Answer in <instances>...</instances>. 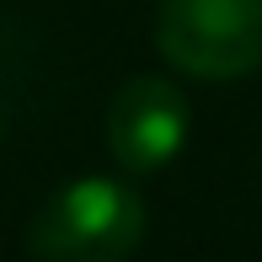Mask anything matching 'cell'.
I'll list each match as a JSON object with an SVG mask.
<instances>
[{
	"instance_id": "1",
	"label": "cell",
	"mask_w": 262,
	"mask_h": 262,
	"mask_svg": "<svg viewBox=\"0 0 262 262\" xmlns=\"http://www.w3.org/2000/svg\"><path fill=\"white\" fill-rule=\"evenodd\" d=\"M145 241V204L118 177H80L32 214V262H128Z\"/></svg>"
},
{
	"instance_id": "2",
	"label": "cell",
	"mask_w": 262,
	"mask_h": 262,
	"mask_svg": "<svg viewBox=\"0 0 262 262\" xmlns=\"http://www.w3.org/2000/svg\"><path fill=\"white\" fill-rule=\"evenodd\" d=\"M156 49L193 80H241L262 70V0H161Z\"/></svg>"
},
{
	"instance_id": "3",
	"label": "cell",
	"mask_w": 262,
	"mask_h": 262,
	"mask_svg": "<svg viewBox=\"0 0 262 262\" xmlns=\"http://www.w3.org/2000/svg\"><path fill=\"white\" fill-rule=\"evenodd\" d=\"M187 97L161 75H134L107 107V150L128 177L166 171L187 145Z\"/></svg>"
}]
</instances>
